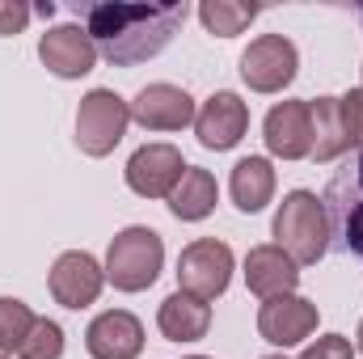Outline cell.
<instances>
[{"label":"cell","instance_id":"cell-1","mask_svg":"<svg viewBox=\"0 0 363 359\" xmlns=\"http://www.w3.org/2000/svg\"><path fill=\"white\" fill-rule=\"evenodd\" d=\"M186 21V4H93L85 13V30L118 68L144 64L169 47V38Z\"/></svg>","mask_w":363,"mask_h":359},{"label":"cell","instance_id":"cell-2","mask_svg":"<svg viewBox=\"0 0 363 359\" xmlns=\"http://www.w3.org/2000/svg\"><path fill=\"white\" fill-rule=\"evenodd\" d=\"M271 233H274V245L296 267H313L330 250V216H325V207H321V199L313 190H287L283 194Z\"/></svg>","mask_w":363,"mask_h":359},{"label":"cell","instance_id":"cell-3","mask_svg":"<svg viewBox=\"0 0 363 359\" xmlns=\"http://www.w3.org/2000/svg\"><path fill=\"white\" fill-rule=\"evenodd\" d=\"M161 267H165V241L157 228L131 224L114 233L106 250V283H114L118 292H148L161 279Z\"/></svg>","mask_w":363,"mask_h":359},{"label":"cell","instance_id":"cell-4","mask_svg":"<svg viewBox=\"0 0 363 359\" xmlns=\"http://www.w3.org/2000/svg\"><path fill=\"white\" fill-rule=\"evenodd\" d=\"M131 123V106L114 89H89L77 106V144L85 157H110Z\"/></svg>","mask_w":363,"mask_h":359},{"label":"cell","instance_id":"cell-5","mask_svg":"<svg viewBox=\"0 0 363 359\" xmlns=\"http://www.w3.org/2000/svg\"><path fill=\"white\" fill-rule=\"evenodd\" d=\"M233 279V250L216 237H199L178 254V292L199 296V300H216L228 292Z\"/></svg>","mask_w":363,"mask_h":359},{"label":"cell","instance_id":"cell-6","mask_svg":"<svg viewBox=\"0 0 363 359\" xmlns=\"http://www.w3.org/2000/svg\"><path fill=\"white\" fill-rule=\"evenodd\" d=\"M300 72V51L283 34H262L241 55V81L254 93H283Z\"/></svg>","mask_w":363,"mask_h":359},{"label":"cell","instance_id":"cell-7","mask_svg":"<svg viewBox=\"0 0 363 359\" xmlns=\"http://www.w3.org/2000/svg\"><path fill=\"white\" fill-rule=\"evenodd\" d=\"M250 131V106L233 89H220L203 101V110H194V136L207 153H228L241 144V136Z\"/></svg>","mask_w":363,"mask_h":359},{"label":"cell","instance_id":"cell-8","mask_svg":"<svg viewBox=\"0 0 363 359\" xmlns=\"http://www.w3.org/2000/svg\"><path fill=\"white\" fill-rule=\"evenodd\" d=\"M47 283H51L55 304H64V309H89L93 300L101 296V287H106V267L93 254H85V250H68V254L55 258Z\"/></svg>","mask_w":363,"mask_h":359},{"label":"cell","instance_id":"cell-9","mask_svg":"<svg viewBox=\"0 0 363 359\" xmlns=\"http://www.w3.org/2000/svg\"><path fill=\"white\" fill-rule=\"evenodd\" d=\"M38 60L60 81H81L97 64V43L89 38L85 26H55L38 38Z\"/></svg>","mask_w":363,"mask_h":359},{"label":"cell","instance_id":"cell-10","mask_svg":"<svg viewBox=\"0 0 363 359\" xmlns=\"http://www.w3.org/2000/svg\"><path fill=\"white\" fill-rule=\"evenodd\" d=\"M186 174V161L174 144H144L127 161V186L140 199H169Z\"/></svg>","mask_w":363,"mask_h":359},{"label":"cell","instance_id":"cell-11","mask_svg":"<svg viewBox=\"0 0 363 359\" xmlns=\"http://www.w3.org/2000/svg\"><path fill=\"white\" fill-rule=\"evenodd\" d=\"M321 207H325L330 224L342 228V241L363 258V153L355 157V165H347L330 178Z\"/></svg>","mask_w":363,"mask_h":359},{"label":"cell","instance_id":"cell-12","mask_svg":"<svg viewBox=\"0 0 363 359\" xmlns=\"http://www.w3.org/2000/svg\"><path fill=\"white\" fill-rule=\"evenodd\" d=\"M262 140L279 161H304L313 157V114L308 101H274L267 123H262Z\"/></svg>","mask_w":363,"mask_h":359},{"label":"cell","instance_id":"cell-13","mask_svg":"<svg viewBox=\"0 0 363 359\" xmlns=\"http://www.w3.org/2000/svg\"><path fill=\"white\" fill-rule=\"evenodd\" d=\"M131 106V118L144 127V131H182L194 123V97L169 81H157V85H144L135 93Z\"/></svg>","mask_w":363,"mask_h":359},{"label":"cell","instance_id":"cell-14","mask_svg":"<svg viewBox=\"0 0 363 359\" xmlns=\"http://www.w3.org/2000/svg\"><path fill=\"white\" fill-rule=\"evenodd\" d=\"M317 304L304 300V296H274V300H262L258 309V334L271 343V347H296L304 343L313 330H317Z\"/></svg>","mask_w":363,"mask_h":359},{"label":"cell","instance_id":"cell-15","mask_svg":"<svg viewBox=\"0 0 363 359\" xmlns=\"http://www.w3.org/2000/svg\"><path fill=\"white\" fill-rule=\"evenodd\" d=\"M85 347L93 359H140L144 351V326L127 309H106L97 313L85 330Z\"/></svg>","mask_w":363,"mask_h":359},{"label":"cell","instance_id":"cell-16","mask_svg":"<svg viewBox=\"0 0 363 359\" xmlns=\"http://www.w3.org/2000/svg\"><path fill=\"white\" fill-rule=\"evenodd\" d=\"M245 283L258 300H274V296H291L300 283V267L279 250V245H254L245 254Z\"/></svg>","mask_w":363,"mask_h":359},{"label":"cell","instance_id":"cell-17","mask_svg":"<svg viewBox=\"0 0 363 359\" xmlns=\"http://www.w3.org/2000/svg\"><path fill=\"white\" fill-rule=\"evenodd\" d=\"M157 326L169 343H199L207 338L211 330V304L199 300V296H186V292H174L161 300L157 309Z\"/></svg>","mask_w":363,"mask_h":359},{"label":"cell","instance_id":"cell-18","mask_svg":"<svg viewBox=\"0 0 363 359\" xmlns=\"http://www.w3.org/2000/svg\"><path fill=\"white\" fill-rule=\"evenodd\" d=\"M228 194H233V203H237L245 216L262 211V207L274 199V170H271V161H267V157H241V161L233 165Z\"/></svg>","mask_w":363,"mask_h":359},{"label":"cell","instance_id":"cell-19","mask_svg":"<svg viewBox=\"0 0 363 359\" xmlns=\"http://www.w3.org/2000/svg\"><path fill=\"white\" fill-rule=\"evenodd\" d=\"M216 203H220L216 178L207 170H199V165H186L182 182L174 186V194H169V211L178 220H186V224H194V220H207L216 211Z\"/></svg>","mask_w":363,"mask_h":359},{"label":"cell","instance_id":"cell-20","mask_svg":"<svg viewBox=\"0 0 363 359\" xmlns=\"http://www.w3.org/2000/svg\"><path fill=\"white\" fill-rule=\"evenodd\" d=\"M308 114H313V161H338L351 144H347V131H342V110H338V97H317L308 101Z\"/></svg>","mask_w":363,"mask_h":359},{"label":"cell","instance_id":"cell-21","mask_svg":"<svg viewBox=\"0 0 363 359\" xmlns=\"http://www.w3.org/2000/svg\"><path fill=\"white\" fill-rule=\"evenodd\" d=\"M254 17H258V4H245V0H203V4H199V21H203L207 34H216V38L241 34Z\"/></svg>","mask_w":363,"mask_h":359},{"label":"cell","instance_id":"cell-22","mask_svg":"<svg viewBox=\"0 0 363 359\" xmlns=\"http://www.w3.org/2000/svg\"><path fill=\"white\" fill-rule=\"evenodd\" d=\"M30 326H34L30 304H26V300H17V296H0V351L17 355V347L26 343Z\"/></svg>","mask_w":363,"mask_h":359},{"label":"cell","instance_id":"cell-23","mask_svg":"<svg viewBox=\"0 0 363 359\" xmlns=\"http://www.w3.org/2000/svg\"><path fill=\"white\" fill-rule=\"evenodd\" d=\"M64 355V330L51 317H34L26 343L17 347V359H60Z\"/></svg>","mask_w":363,"mask_h":359},{"label":"cell","instance_id":"cell-24","mask_svg":"<svg viewBox=\"0 0 363 359\" xmlns=\"http://www.w3.org/2000/svg\"><path fill=\"white\" fill-rule=\"evenodd\" d=\"M338 110H342V131H347V144L363 153V89H351L338 97Z\"/></svg>","mask_w":363,"mask_h":359},{"label":"cell","instance_id":"cell-25","mask_svg":"<svg viewBox=\"0 0 363 359\" xmlns=\"http://www.w3.org/2000/svg\"><path fill=\"white\" fill-rule=\"evenodd\" d=\"M300 359H355V347H351V338H342V334H321L317 343H308Z\"/></svg>","mask_w":363,"mask_h":359},{"label":"cell","instance_id":"cell-26","mask_svg":"<svg viewBox=\"0 0 363 359\" xmlns=\"http://www.w3.org/2000/svg\"><path fill=\"white\" fill-rule=\"evenodd\" d=\"M30 21V4L21 0H0V34H21Z\"/></svg>","mask_w":363,"mask_h":359},{"label":"cell","instance_id":"cell-27","mask_svg":"<svg viewBox=\"0 0 363 359\" xmlns=\"http://www.w3.org/2000/svg\"><path fill=\"white\" fill-rule=\"evenodd\" d=\"M355 338H359V351H363V321H359V334H355Z\"/></svg>","mask_w":363,"mask_h":359},{"label":"cell","instance_id":"cell-28","mask_svg":"<svg viewBox=\"0 0 363 359\" xmlns=\"http://www.w3.org/2000/svg\"><path fill=\"white\" fill-rule=\"evenodd\" d=\"M262 359H287V355H262Z\"/></svg>","mask_w":363,"mask_h":359},{"label":"cell","instance_id":"cell-29","mask_svg":"<svg viewBox=\"0 0 363 359\" xmlns=\"http://www.w3.org/2000/svg\"><path fill=\"white\" fill-rule=\"evenodd\" d=\"M186 359H207V355H186Z\"/></svg>","mask_w":363,"mask_h":359},{"label":"cell","instance_id":"cell-30","mask_svg":"<svg viewBox=\"0 0 363 359\" xmlns=\"http://www.w3.org/2000/svg\"><path fill=\"white\" fill-rule=\"evenodd\" d=\"M0 359H9V351H0Z\"/></svg>","mask_w":363,"mask_h":359},{"label":"cell","instance_id":"cell-31","mask_svg":"<svg viewBox=\"0 0 363 359\" xmlns=\"http://www.w3.org/2000/svg\"><path fill=\"white\" fill-rule=\"evenodd\" d=\"M359 89H363V85H359Z\"/></svg>","mask_w":363,"mask_h":359}]
</instances>
